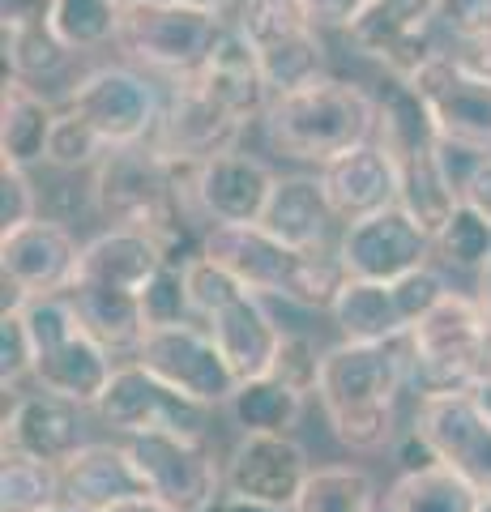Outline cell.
<instances>
[{
  "label": "cell",
  "instance_id": "1",
  "mask_svg": "<svg viewBox=\"0 0 491 512\" xmlns=\"http://www.w3.org/2000/svg\"><path fill=\"white\" fill-rule=\"evenodd\" d=\"M90 201L112 227L154 235L171 261L184 265L188 256H197L184 248V214L193 205V167L167 158L154 141L107 150L103 163L94 167Z\"/></svg>",
  "mask_w": 491,
  "mask_h": 512
},
{
  "label": "cell",
  "instance_id": "2",
  "mask_svg": "<svg viewBox=\"0 0 491 512\" xmlns=\"http://www.w3.org/2000/svg\"><path fill=\"white\" fill-rule=\"evenodd\" d=\"M410 384V342L355 346L338 342L325 350L321 363V397L325 423L334 440L351 453H380L393 440L398 397Z\"/></svg>",
  "mask_w": 491,
  "mask_h": 512
},
{
  "label": "cell",
  "instance_id": "3",
  "mask_svg": "<svg viewBox=\"0 0 491 512\" xmlns=\"http://www.w3.org/2000/svg\"><path fill=\"white\" fill-rule=\"evenodd\" d=\"M376 124H380L376 94H368L355 82H342V77H325L316 86L282 94L265 111L269 146L316 167L376 141Z\"/></svg>",
  "mask_w": 491,
  "mask_h": 512
},
{
  "label": "cell",
  "instance_id": "4",
  "mask_svg": "<svg viewBox=\"0 0 491 512\" xmlns=\"http://www.w3.org/2000/svg\"><path fill=\"white\" fill-rule=\"evenodd\" d=\"M201 252L227 265L252 295L287 299L295 308L329 312L338 291L346 286V269L334 252H295L278 244L261 227H210L201 235Z\"/></svg>",
  "mask_w": 491,
  "mask_h": 512
},
{
  "label": "cell",
  "instance_id": "5",
  "mask_svg": "<svg viewBox=\"0 0 491 512\" xmlns=\"http://www.w3.org/2000/svg\"><path fill=\"white\" fill-rule=\"evenodd\" d=\"M22 320L35 342V384L65 402L94 410L116 376V355L99 346L77 320L69 295H43L22 303Z\"/></svg>",
  "mask_w": 491,
  "mask_h": 512
},
{
  "label": "cell",
  "instance_id": "6",
  "mask_svg": "<svg viewBox=\"0 0 491 512\" xmlns=\"http://www.w3.org/2000/svg\"><path fill=\"white\" fill-rule=\"evenodd\" d=\"M406 342L410 384H419L423 393H470L483 372L491 325L479 312L474 295L449 291L440 308H432L406 333Z\"/></svg>",
  "mask_w": 491,
  "mask_h": 512
},
{
  "label": "cell",
  "instance_id": "7",
  "mask_svg": "<svg viewBox=\"0 0 491 512\" xmlns=\"http://www.w3.org/2000/svg\"><path fill=\"white\" fill-rule=\"evenodd\" d=\"M227 35V18L193 5H171V0H150L141 9H129L120 18L116 47L133 64L158 77H193L205 69L214 47Z\"/></svg>",
  "mask_w": 491,
  "mask_h": 512
},
{
  "label": "cell",
  "instance_id": "8",
  "mask_svg": "<svg viewBox=\"0 0 491 512\" xmlns=\"http://www.w3.org/2000/svg\"><path fill=\"white\" fill-rule=\"evenodd\" d=\"M252 43L274 99L325 82V43L295 0H244L227 18Z\"/></svg>",
  "mask_w": 491,
  "mask_h": 512
},
{
  "label": "cell",
  "instance_id": "9",
  "mask_svg": "<svg viewBox=\"0 0 491 512\" xmlns=\"http://www.w3.org/2000/svg\"><path fill=\"white\" fill-rule=\"evenodd\" d=\"M163 103L167 94L154 86L150 73L129 69V64H103L65 94L60 111H73L77 120H86L107 141V150H120L154 137L158 120H163Z\"/></svg>",
  "mask_w": 491,
  "mask_h": 512
},
{
  "label": "cell",
  "instance_id": "10",
  "mask_svg": "<svg viewBox=\"0 0 491 512\" xmlns=\"http://www.w3.org/2000/svg\"><path fill=\"white\" fill-rule=\"evenodd\" d=\"M124 444H129V457L146 478L150 495L171 512H214L223 500L227 470L218 466L210 440L150 431V436H133Z\"/></svg>",
  "mask_w": 491,
  "mask_h": 512
},
{
  "label": "cell",
  "instance_id": "11",
  "mask_svg": "<svg viewBox=\"0 0 491 512\" xmlns=\"http://www.w3.org/2000/svg\"><path fill=\"white\" fill-rule=\"evenodd\" d=\"M133 363H141L150 376H158L167 389H176L180 397L197 406H231L240 376L231 372V363L223 359V350L210 338V329L188 320V325L171 329H146Z\"/></svg>",
  "mask_w": 491,
  "mask_h": 512
},
{
  "label": "cell",
  "instance_id": "12",
  "mask_svg": "<svg viewBox=\"0 0 491 512\" xmlns=\"http://www.w3.org/2000/svg\"><path fill=\"white\" fill-rule=\"evenodd\" d=\"M94 414L103 419V427L120 431L124 440L150 436V431H171V436L188 440H210L214 410L197 406L180 397L176 389H167L158 376H150L141 363H120L112 384H107L103 402L94 406Z\"/></svg>",
  "mask_w": 491,
  "mask_h": 512
},
{
  "label": "cell",
  "instance_id": "13",
  "mask_svg": "<svg viewBox=\"0 0 491 512\" xmlns=\"http://www.w3.org/2000/svg\"><path fill=\"white\" fill-rule=\"evenodd\" d=\"M82 269V244L56 218H35L30 227L0 235V278H5V312H18L26 299L65 295Z\"/></svg>",
  "mask_w": 491,
  "mask_h": 512
},
{
  "label": "cell",
  "instance_id": "14",
  "mask_svg": "<svg viewBox=\"0 0 491 512\" xmlns=\"http://www.w3.org/2000/svg\"><path fill=\"white\" fill-rule=\"evenodd\" d=\"M406 86L419 94L427 120L445 146L491 154V82L466 73L449 52H440Z\"/></svg>",
  "mask_w": 491,
  "mask_h": 512
},
{
  "label": "cell",
  "instance_id": "15",
  "mask_svg": "<svg viewBox=\"0 0 491 512\" xmlns=\"http://www.w3.org/2000/svg\"><path fill=\"white\" fill-rule=\"evenodd\" d=\"M440 26V0H368L359 18L346 26L363 56L385 64L389 77L410 82L427 60H436L432 30Z\"/></svg>",
  "mask_w": 491,
  "mask_h": 512
},
{
  "label": "cell",
  "instance_id": "16",
  "mask_svg": "<svg viewBox=\"0 0 491 512\" xmlns=\"http://www.w3.org/2000/svg\"><path fill=\"white\" fill-rule=\"evenodd\" d=\"M432 256H436L432 235L402 205H389V210H380L372 218L351 222V227H342V239H338V261L346 274L363 282H385V286L432 265Z\"/></svg>",
  "mask_w": 491,
  "mask_h": 512
},
{
  "label": "cell",
  "instance_id": "17",
  "mask_svg": "<svg viewBox=\"0 0 491 512\" xmlns=\"http://www.w3.org/2000/svg\"><path fill=\"white\" fill-rule=\"evenodd\" d=\"M308 478V448L291 431H248L227 457V495H248L282 512H295Z\"/></svg>",
  "mask_w": 491,
  "mask_h": 512
},
{
  "label": "cell",
  "instance_id": "18",
  "mask_svg": "<svg viewBox=\"0 0 491 512\" xmlns=\"http://www.w3.org/2000/svg\"><path fill=\"white\" fill-rule=\"evenodd\" d=\"M415 431L440 466L470 478L479 491H491V419L474 406L470 393H423Z\"/></svg>",
  "mask_w": 491,
  "mask_h": 512
},
{
  "label": "cell",
  "instance_id": "19",
  "mask_svg": "<svg viewBox=\"0 0 491 512\" xmlns=\"http://www.w3.org/2000/svg\"><path fill=\"white\" fill-rule=\"evenodd\" d=\"M240 133H244V124L227 116V111L197 86V77H180V82H171V90H167L163 120H158L150 141L167 158H176V163L201 167V163H210V158L235 150V137Z\"/></svg>",
  "mask_w": 491,
  "mask_h": 512
},
{
  "label": "cell",
  "instance_id": "20",
  "mask_svg": "<svg viewBox=\"0 0 491 512\" xmlns=\"http://www.w3.org/2000/svg\"><path fill=\"white\" fill-rule=\"evenodd\" d=\"M278 175L261 158L244 150H227L210 163L193 167V210L210 227H257Z\"/></svg>",
  "mask_w": 491,
  "mask_h": 512
},
{
  "label": "cell",
  "instance_id": "21",
  "mask_svg": "<svg viewBox=\"0 0 491 512\" xmlns=\"http://www.w3.org/2000/svg\"><path fill=\"white\" fill-rule=\"evenodd\" d=\"M86 444L90 440L82 406H73L56 393H22L5 414V453H22L65 470Z\"/></svg>",
  "mask_w": 491,
  "mask_h": 512
},
{
  "label": "cell",
  "instance_id": "22",
  "mask_svg": "<svg viewBox=\"0 0 491 512\" xmlns=\"http://www.w3.org/2000/svg\"><path fill=\"white\" fill-rule=\"evenodd\" d=\"M316 180H321L329 210H334L342 227L398 205V167H393V158L380 150L376 141L334 158V163H325L316 171Z\"/></svg>",
  "mask_w": 491,
  "mask_h": 512
},
{
  "label": "cell",
  "instance_id": "23",
  "mask_svg": "<svg viewBox=\"0 0 491 512\" xmlns=\"http://www.w3.org/2000/svg\"><path fill=\"white\" fill-rule=\"evenodd\" d=\"M171 261L167 248L158 244L146 231H129V227H107L82 244V269L77 282L86 286H107V291H124L137 295L154 282V274Z\"/></svg>",
  "mask_w": 491,
  "mask_h": 512
},
{
  "label": "cell",
  "instance_id": "24",
  "mask_svg": "<svg viewBox=\"0 0 491 512\" xmlns=\"http://www.w3.org/2000/svg\"><path fill=\"white\" fill-rule=\"evenodd\" d=\"M197 86L210 94V99L227 111V116H235L244 128L252 120H265L269 103H274V94H269L265 86V73H261V60L257 52H252V43L227 22V35L223 43L214 47V56L205 60V69L193 73Z\"/></svg>",
  "mask_w": 491,
  "mask_h": 512
},
{
  "label": "cell",
  "instance_id": "25",
  "mask_svg": "<svg viewBox=\"0 0 491 512\" xmlns=\"http://www.w3.org/2000/svg\"><path fill=\"white\" fill-rule=\"evenodd\" d=\"M205 329H210V338L218 342L223 359L231 363V372L240 376V384L269 376V367L278 359V346H282V329H278V320L269 316L261 295L244 291L235 303H227L223 312H214L205 320Z\"/></svg>",
  "mask_w": 491,
  "mask_h": 512
},
{
  "label": "cell",
  "instance_id": "26",
  "mask_svg": "<svg viewBox=\"0 0 491 512\" xmlns=\"http://www.w3.org/2000/svg\"><path fill=\"white\" fill-rule=\"evenodd\" d=\"M60 487H65V504L82 512H103L112 504L150 495L146 478L129 457V444H86L60 470Z\"/></svg>",
  "mask_w": 491,
  "mask_h": 512
},
{
  "label": "cell",
  "instance_id": "27",
  "mask_svg": "<svg viewBox=\"0 0 491 512\" xmlns=\"http://www.w3.org/2000/svg\"><path fill=\"white\" fill-rule=\"evenodd\" d=\"M334 222L338 218L329 210L321 180H308V175H278L257 227L295 252H329V231H334Z\"/></svg>",
  "mask_w": 491,
  "mask_h": 512
},
{
  "label": "cell",
  "instance_id": "28",
  "mask_svg": "<svg viewBox=\"0 0 491 512\" xmlns=\"http://www.w3.org/2000/svg\"><path fill=\"white\" fill-rule=\"evenodd\" d=\"M60 111L43 99L35 86L5 77V94H0V167L30 171L35 163H47V141H52Z\"/></svg>",
  "mask_w": 491,
  "mask_h": 512
},
{
  "label": "cell",
  "instance_id": "29",
  "mask_svg": "<svg viewBox=\"0 0 491 512\" xmlns=\"http://www.w3.org/2000/svg\"><path fill=\"white\" fill-rule=\"evenodd\" d=\"M329 316H334L342 342H355V346L402 342L410 333V320L398 308V295H393V286H385V282L346 278Z\"/></svg>",
  "mask_w": 491,
  "mask_h": 512
},
{
  "label": "cell",
  "instance_id": "30",
  "mask_svg": "<svg viewBox=\"0 0 491 512\" xmlns=\"http://www.w3.org/2000/svg\"><path fill=\"white\" fill-rule=\"evenodd\" d=\"M65 295L94 342L107 346L112 355H137L141 338H146V316H141L137 295L107 291V286H86V282H73Z\"/></svg>",
  "mask_w": 491,
  "mask_h": 512
},
{
  "label": "cell",
  "instance_id": "31",
  "mask_svg": "<svg viewBox=\"0 0 491 512\" xmlns=\"http://www.w3.org/2000/svg\"><path fill=\"white\" fill-rule=\"evenodd\" d=\"M483 491L449 466L402 474L385 495V512H479Z\"/></svg>",
  "mask_w": 491,
  "mask_h": 512
},
{
  "label": "cell",
  "instance_id": "32",
  "mask_svg": "<svg viewBox=\"0 0 491 512\" xmlns=\"http://www.w3.org/2000/svg\"><path fill=\"white\" fill-rule=\"evenodd\" d=\"M227 410L244 436L248 431H291L299 414H304V393L287 389L274 376H261V380H244Z\"/></svg>",
  "mask_w": 491,
  "mask_h": 512
},
{
  "label": "cell",
  "instance_id": "33",
  "mask_svg": "<svg viewBox=\"0 0 491 512\" xmlns=\"http://www.w3.org/2000/svg\"><path fill=\"white\" fill-rule=\"evenodd\" d=\"M295 512H380L376 478L359 466H316Z\"/></svg>",
  "mask_w": 491,
  "mask_h": 512
},
{
  "label": "cell",
  "instance_id": "34",
  "mask_svg": "<svg viewBox=\"0 0 491 512\" xmlns=\"http://www.w3.org/2000/svg\"><path fill=\"white\" fill-rule=\"evenodd\" d=\"M56 504H65L60 470L35 457L5 453L0 461V512H47Z\"/></svg>",
  "mask_w": 491,
  "mask_h": 512
},
{
  "label": "cell",
  "instance_id": "35",
  "mask_svg": "<svg viewBox=\"0 0 491 512\" xmlns=\"http://www.w3.org/2000/svg\"><path fill=\"white\" fill-rule=\"evenodd\" d=\"M120 18L124 13L112 0H56L52 26H56V39L69 52H94V47L116 43Z\"/></svg>",
  "mask_w": 491,
  "mask_h": 512
},
{
  "label": "cell",
  "instance_id": "36",
  "mask_svg": "<svg viewBox=\"0 0 491 512\" xmlns=\"http://www.w3.org/2000/svg\"><path fill=\"white\" fill-rule=\"evenodd\" d=\"M432 244H436V256L449 269H462V274L483 278V269L491 265V222L462 201Z\"/></svg>",
  "mask_w": 491,
  "mask_h": 512
},
{
  "label": "cell",
  "instance_id": "37",
  "mask_svg": "<svg viewBox=\"0 0 491 512\" xmlns=\"http://www.w3.org/2000/svg\"><path fill=\"white\" fill-rule=\"evenodd\" d=\"M0 43H5V69L13 82H26L35 86L43 82V77L60 73L69 64V47L56 39L52 26L43 30H9V35H0Z\"/></svg>",
  "mask_w": 491,
  "mask_h": 512
},
{
  "label": "cell",
  "instance_id": "38",
  "mask_svg": "<svg viewBox=\"0 0 491 512\" xmlns=\"http://www.w3.org/2000/svg\"><path fill=\"white\" fill-rule=\"evenodd\" d=\"M184 286H188V303H193V320H201V325L248 291L227 265H218L214 256H205V252L184 261Z\"/></svg>",
  "mask_w": 491,
  "mask_h": 512
},
{
  "label": "cell",
  "instance_id": "39",
  "mask_svg": "<svg viewBox=\"0 0 491 512\" xmlns=\"http://www.w3.org/2000/svg\"><path fill=\"white\" fill-rule=\"evenodd\" d=\"M107 154V141L94 133L86 120H77L73 111H60L52 141H47V167L56 171H82V167H99Z\"/></svg>",
  "mask_w": 491,
  "mask_h": 512
},
{
  "label": "cell",
  "instance_id": "40",
  "mask_svg": "<svg viewBox=\"0 0 491 512\" xmlns=\"http://www.w3.org/2000/svg\"><path fill=\"white\" fill-rule=\"evenodd\" d=\"M141 316H146V329H171V325H188L193 320V303H188L180 261H167L154 274V282L141 291Z\"/></svg>",
  "mask_w": 491,
  "mask_h": 512
},
{
  "label": "cell",
  "instance_id": "41",
  "mask_svg": "<svg viewBox=\"0 0 491 512\" xmlns=\"http://www.w3.org/2000/svg\"><path fill=\"white\" fill-rule=\"evenodd\" d=\"M321 363H325V355L316 350L308 333H282V346H278V359L269 367V376L308 397V393H316V384H321Z\"/></svg>",
  "mask_w": 491,
  "mask_h": 512
},
{
  "label": "cell",
  "instance_id": "42",
  "mask_svg": "<svg viewBox=\"0 0 491 512\" xmlns=\"http://www.w3.org/2000/svg\"><path fill=\"white\" fill-rule=\"evenodd\" d=\"M26 376H35V342H30L22 308L0 312V384H5V393H9L13 384Z\"/></svg>",
  "mask_w": 491,
  "mask_h": 512
},
{
  "label": "cell",
  "instance_id": "43",
  "mask_svg": "<svg viewBox=\"0 0 491 512\" xmlns=\"http://www.w3.org/2000/svg\"><path fill=\"white\" fill-rule=\"evenodd\" d=\"M393 295H398V308L410 320V329H415L427 312L445 303L449 282H445V274H440L436 265H423V269H415V274H406V278L393 282Z\"/></svg>",
  "mask_w": 491,
  "mask_h": 512
},
{
  "label": "cell",
  "instance_id": "44",
  "mask_svg": "<svg viewBox=\"0 0 491 512\" xmlns=\"http://www.w3.org/2000/svg\"><path fill=\"white\" fill-rule=\"evenodd\" d=\"M39 218V192L18 167H0V235H13Z\"/></svg>",
  "mask_w": 491,
  "mask_h": 512
},
{
  "label": "cell",
  "instance_id": "45",
  "mask_svg": "<svg viewBox=\"0 0 491 512\" xmlns=\"http://www.w3.org/2000/svg\"><path fill=\"white\" fill-rule=\"evenodd\" d=\"M440 26L453 35V43L491 35V0H440Z\"/></svg>",
  "mask_w": 491,
  "mask_h": 512
},
{
  "label": "cell",
  "instance_id": "46",
  "mask_svg": "<svg viewBox=\"0 0 491 512\" xmlns=\"http://www.w3.org/2000/svg\"><path fill=\"white\" fill-rule=\"evenodd\" d=\"M52 13L56 0H0V35H9V30H43L52 26Z\"/></svg>",
  "mask_w": 491,
  "mask_h": 512
},
{
  "label": "cell",
  "instance_id": "47",
  "mask_svg": "<svg viewBox=\"0 0 491 512\" xmlns=\"http://www.w3.org/2000/svg\"><path fill=\"white\" fill-rule=\"evenodd\" d=\"M299 9H304V18L316 26V30H346L359 9L368 5V0H295Z\"/></svg>",
  "mask_w": 491,
  "mask_h": 512
},
{
  "label": "cell",
  "instance_id": "48",
  "mask_svg": "<svg viewBox=\"0 0 491 512\" xmlns=\"http://www.w3.org/2000/svg\"><path fill=\"white\" fill-rule=\"evenodd\" d=\"M462 201L470 205V210H479V214L491 222V154H483L479 163H474V171L466 175Z\"/></svg>",
  "mask_w": 491,
  "mask_h": 512
},
{
  "label": "cell",
  "instance_id": "49",
  "mask_svg": "<svg viewBox=\"0 0 491 512\" xmlns=\"http://www.w3.org/2000/svg\"><path fill=\"white\" fill-rule=\"evenodd\" d=\"M398 461H402V474H415V470H427V466H440L436 453L427 448V440L419 436L415 427H410L406 436L398 440Z\"/></svg>",
  "mask_w": 491,
  "mask_h": 512
},
{
  "label": "cell",
  "instance_id": "50",
  "mask_svg": "<svg viewBox=\"0 0 491 512\" xmlns=\"http://www.w3.org/2000/svg\"><path fill=\"white\" fill-rule=\"evenodd\" d=\"M457 64H462L466 73L483 77V82H491V35L474 39V43H457V52H449Z\"/></svg>",
  "mask_w": 491,
  "mask_h": 512
},
{
  "label": "cell",
  "instance_id": "51",
  "mask_svg": "<svg viewBox=\"0 0 491 512\" xmlns=\"http://www.w3.org/2000/svg\"><path fill=\"white\" fill-rule=\"evenodd\" d=\"M214 512H282V508L261 504V500H248V495H223Z\"/></svg>",
  "mask_w": 491,
  "mask_h": 512
},
{
  "label": "cell",
  "instance_id": "52",
  "mask_svg": "<svg viewBox=\"0 0 491 512\" xmlns=\"http://www.w3.org/2000/svg\"><path fill=\"white\" fill-rule=\"evenodd\" d=\"M103 512H171V508H167V504H158L154 495H137V500L112 504V508H103Z\"/></svg>",
  "mask_w": 491,
  "mask_h": 512
},
{
  "label": "cell",
  "instance_id": "53",
  "mask_svg": "<svg viewBox=\"0 0 491 512\" xmlns=\"http://www.w3.org/2000/svg\"><path fill=\"white\" fill-rule=\"evenodd\" d=\"M171 5H193V9H210V13H223V18H231L244 0H171Z\"/></svg>",
  "mask_w": 491,
  "mask_h": 512
},
{
  "label": "cell",
  "instance_id": "54",
  "mask_svg": "<svg viewBox=\"0 0 491 512\" xmlns=\"http://www.w3.org/2000/svg\"><path fill=\"white\" fill-rule=\"evenodd\" d=\"M474 303H479V312L487 316V325H491V265L483 269V278H479V291H474Z\"/></svg>",
  "mask_w": 491,
  "mask_h": 512
},
{
  "label": "cell",
  "instance_id": "55",
  "mask_svg": "<svg viewBox=\"0 0 491 512\" xmlns=\"http://www.w3.org/2000/svg\"><path fill=\"white\" fill-rule=\"evenodd\" d=\"M470 397H474V406H479L487 419H491V380H483V384H474L470 389Z\"/></svg>",
  "mask_w": 491,
  "mask_h": 512
},
{
  "label": "cell",
  "instance_id": "56",
  "mask_svg": "<svg viewBox=\"0 0 491 512\" xmlns=\"http://www.w3.org/2000/svg\"><path fill=\"white\" fill-rule=\"evenodd\" d=\"M112 5H116L120 13H129V9H141V5H150V0H112Z\"/></svg>",
  "mask_w": 491,
  "mask_h": 512
},
{
  "label": "cell",
  "instance_id": "57",
  "mask_svg": "<svg viewBox=\"0 0 491 512\" xmlns=\"http://www.w3.org/2000/svg\"><path fill=\"white\" fill-rule=\"evenodd\" d=\"M479 512H491V491H483V500H479Z\"/></svg>",
  "mask_w": 491,
  "mask_h": 512
},
{
  "label": "cell",
  "instance_id": "58",
  "mask_svg": "<svg viewBox=\"0 0 491 512\" xmlns=\"http://www.w3.org/2000/svg\"><path fill=\"white\" fill-rule=\"evenodd\" d=\"M47 512H82V508H73V504H56V508H47Z\"/></svg>",
  "mask_w": 491,
  "mask_h": 512
}]
</instances>
